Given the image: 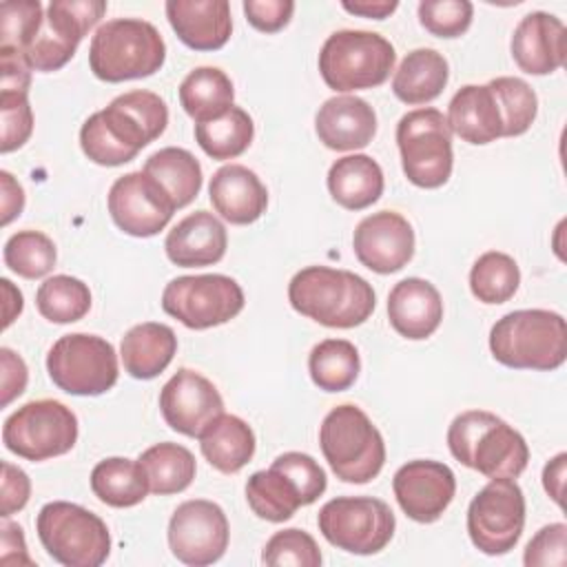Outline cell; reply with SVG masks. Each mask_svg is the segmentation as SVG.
I'll list each match as a JSON object with an SVG mask.
<instances>
[{"label":"cell","instance_id":"15","mask_svg":"<svg viewBox=\"0 0 567 567\" xmlns=\"http://www.w3.org/2000/svg\"><path fill=\"white\" fill-rule=\"evenodd\" d=\"M104 13V0H51L38 35L22 51L31 71L51 73L62 69Z\"/></svg>","mask_w":567,"mask_h":567},{"label":"cell","instance_id":"42","mask_svg":"<svg viewBox=\"0 0 567 567\" xmlns=\"http://www.w3.org/2000/svg\"><path fill=\"white\" fill-rule=\"evenodd\" d=\"M503 115V137H516L529 131L538 113V97L534 89L512 75H501L487 82Z\"/></svg>","mask_w":567,"mask_h":567},{"label":"cell","instance_id":"37","mask_svg":"<svg viewBox=\"0 0 567 567\" xmlns=\"http://www.w3.org/2000/svg\"><path fill=\"white\" fill-rule=\"evenodd\" d=\"M361 370L359 350L348 339H323L308 357V372L312 383L323 392L348 390Z\"/></svg>","mask_w":567,"mask_h":567},{"label":"cell","instance_id":"14","mask_svg":"<svg viewBox=\"0 0 567 567\" xmlns=\"http://www.w3.org/2000/svg\"><path fill=\"white\" fill-rule=\"evenodd\" d=\"M525 509V494L514 478H489L467 507L472 545L487 556L507 554L523 534Z\"/></svg>","mask_w":567,"mask_h":567},{"label":"cell","instance_id":"32","mask_svg":"<svg viewBox=\"0 0 567 567\" xmlns=\"http://www.w3.org/2000/svg\"><path fill=\"white\" fill-rule=\"evenodd\" d=\"M142 173L171 197L175 208L188 206L199 195L204 179L197 157L179 146H166L148 155Z\"/></svg>","mask_w":567,"mask_h":567},{"label":"cell","instance_id":"44","mask_svg":"<svg viewBox=\"0 0 567 567\" xmlns=\"http://www.w3.org/2000/svg\"><path fill=\"white\" fill-rule=\"evenodd\" d=\"M321 551L317 540L297 527L275 532L261 551V563L268 567L295 565V567H319Z\"/></svg>","mask_w":567,"mask_h":567},{"label":"cell","instance_id":"48","mask_svg":"<svg viewBox=\"0 0 567 567\" xmlns=\"http://www.w3.org/2000/svg\"><path fill=\"white\" fill-rule=\"evenodd\" d=\"M567 560V525L549 523L527 543L523 563L527 567H563Z\"/></svg>","mask_w":567,"mask_h":567},{"label":"cell","instance_id":"10","mask_svg":"<svg viewBox=\"0 0 567 567\" xmlns=\"http://www.w3.org/2000/svg\"><path fill=\"white\" fill-rule=\"evenodd\" d=\"M47 372L66 394L97 396L117 383L120 368L111 341L97 334L71 332L51 346Z\"/></svg>","mask_w":567,"mask_h":567},{"label":"cell","instance_id":"21","mask_svg":"<svg viewBox=\"0 0 567 567\" xmlns=\"http://www.w3.org/2000/svg\"><path fill=\"white\" fill-rule=\"evenodd\" d=\"M512 58L529 75H549L565 64L567 29L547 11L527 13L514 29Z\"/></svg>","mask_w":567,"mask_h":567},{"label":"cell","instance_id":"22","mask_svg":"<svg viewBox=\"0 0 567 567\" xmlns=\"http://www.w3.org/2000/svg\"><path fill=\"white\" fill-rule=\"evenodd\" d=\"M315 131L330 151L365 148L377 133V113L363 97L334 95L319 106Z\"/></svg>","mask_w":567,"mask_h":567},{"label":"cell","instance_id":"5","mask_svg":"<svg viewBox=\"0 0 567 567\" xmlns=\"http://www.w3.org/2000/svg\"><path fill=\"white\" fill-rule=\"evenodd\" d=\"M166 44L159 31L140 18H115L97 27L89 44V66L102 82L148 78L162 69Z\"/></svg>","mask_w":567,"mask_h":567},{"label":"cell","instance_id":"40","mask_svg":"<svg viewBox=\"0 0 567 567\" xmlns=\"http://www.w3.org/2000/svg\"><path fill=\"white\" fill-rule=\"evenodd\" d=\"M35 308L51 323H73L91 310V290L78 277L53 275L40 284Z\"/></svg>","mask_w":567,"mask_h":567},{"label":"cell","instance_id":"26","mask_svg":"<svg viewBox=\"0 0 567 567\" xmlns=\"http://www.w3.org/2000/svg\"><path fill=\"white\" fill-rule=\"evenodd\" d=\"M166 18L177 38L195 51L221 49L233 31L226 0H168Z\"/></svg>","mask_w":567,"mask_h":567},{"label":"cell","instance_id":"39","mask_svg":"<svg viewBox=\"0 0 567 567\" xmlns=\"http://www.w3.org/2000/svg\"><path fill=\"white\" fill-rule=\"evenodd\" d=\"M520 284V270L514 257L501 250L483 252L470 270L472 295L487 306L509 301Z\"/></svg>","mask_w":567,"mask_h":567},{"label":"cell","instance_id":"50","mask_svg":"<svg viewBox=\"0 0 567 567\" xmlns=\"http://www.w3.org/2000/svg\"><path fill=\"white\" fill-rule=\"evenodd\" d=\"M31 496V481L27 472L2 461V481H0V516L9 518L20 512Z\"/></svg>","mask_w":567,"mask_h":567},{"label":"cell","instance_id":"3","mask_svg":"<svg viewBox=\"0 0 567 567\" xmlns=\"http://www.w3.org/2000/svg\"><path fill=\"white\" fill-rule=\"evenodd\" d=\"M447 447L458 463L487 478H516L529 461L523 434L487 410L454 416L447 427Z\"/></svg>","mask_w":567,"mask_h":567},{"label":"cell","instance_id":"52","mask_svg":"<svg viewBox=\"0 0 567 567\" xmlns=\"http://www.w3.org/2000/svg\"><path fill=\"white\" fill-rule=\"evenodd\" d=\"M0 66H2V91L29 93L31 66L27 64L20 51L0 49Z\"/></svg>","mask_w":567,"mask_h":567},{"label":"cell","instance_id":"55","mask_svg":"<svg viewBox=\"0 0 567 567\" xmlns=\"http://www.w3.org/2000/svg\"><path fill=\"white\" fill-rule=\"evenodd\" d=\"M565 465H567V454L560 452L556 454L543 470V487L551 496L556 505L563 507V485H565Z\"/></svg>","mask_w":567,"mask_h":567},{"label":"cell","instance_id":"6","mask_svg":"<svg viewBox=\"0 0 567 567\" xmlns=\"http://www.w3.org/2000/svg\"><path fill=\"white\" fill-rule=\"evenodd\" d=\"M319 447L330 470L343 483H370L385 463V443L370 416L343 403L332 408L319 427Z\"/></svg>","mask_w":567,"mask_h":567},{"label":"cell","instance_id":"35","mask_svg":"<svg viewBox=\"0 0 567 567\" xmlns=\"http://www.w3.org/2000/svg\"><path fill=\"white\" fill-rule=\"evenodd\" d=\"M91 489L111 507H133L151 492L140 461H131L126 456L100 461L91 472Z\"/></svg>","mask_w":567,"mask_h":567},{"label":"cell","instance_id":"4","mask_svg":"<svg viewBox=\"0 0 567 567\" xmlns=\"http://www.w3.org/2000/svg\"><path fill=\"white\" fill-rule=\"evenodd\" d=\"M489 352L514 370H556L567 359L565 317L543 308L507 312L489 330Z\"/></svg>","mask_w":567,"mask_h":567},{"label":"cell","instance_id":"2","mask_svg":"<svg viewBox=\"0 0 567 567\" xmlns=\"http://www.w3.org/2000/svg\"><path fill=\"white\" fill-rule=\"evenodd\" d=\"M288 301L299 315L343 330L368 321L377 306L374 290L361 275L330 266L299 270L288 284Z\"/></svg>","mask_w":567,"mask_h":567},{"label":"cell","instance_id":"34","mask_svg":"<svg viewBox=\"0 0 567 567\" xmlns=\"http://www.w3.org/2000/svg\"><path fill=\"white\" fill-rule=\"evenodd\" d=\"M140 465L148 481V489L157 496L184 492L197 472L195 456L179 443H155L140 454Z\"/></svg>","mask_w":567,"mask_h":567},{"label":"cell","instance_id":"49","mask_svg":"<svg viewBox=\"0 0 567 567\" xmlns=\"http://www.w3.org/2000/svg\"><path fill=\"white\" fill-rule=\"evenodd\" d=\"M244 13H246V20L257 31L277 33L290 22L295 13V2L292 0H246Z\"/></svg>","mask_w":567,"mask_h":567},{"label":"cell","instance_id":"30","mask_svg":"<svg viewBox=\"0 0 567 567\" xmlns=\"http://www.w3.org/2000/svg\"><path fill=\"white\" fill-rule=\"evenodd\" d=\"M197 439L204 458L221 474L239 472L252 458L257 445L252 427L226 412L215 416Z\"/></svg>","mask_w":567,"mask_h":567},{"label":"cell","instance_id":"9","mask_svg":"<svg viewBox=\"0 0 567 567\" xmlns=\"http://www.w3.org/2000/svg\"><path fill=\"white\" fill-rule=\"evenodd\" d=\"M401 166L419 188H439L452 175V131L439 109H414L396 124Z\"/></svg>","mask_w":567,"mask_h":567},{"label":"cell","instance_id":"53","mask_svg":"<svg viewBox=\"0 0 567 567\" xmlns=\"http://www.w3.org/2000/svg\"><path fill=\"white\" fill-rule=\"evenodd\" d=\"M0 532H2L0 563L2 565H33V560L29 558V551H27L22 527L11 523L9 518H2Z\"/></svg>","mask_w":567,"mask_h":567},{"label":"cell","instance_id":"25","mask_svg":"<svg viewBox=\"0 0 567 567\" xmlns=\"http://www.w3.org/2000/svg\"><path fill=\"white\" fill-rule=\"evenodd\" d=\"M228 246L226 226L208 210H195L177 221L166 239V257L182 268L213 266L221 261Z\"/></svg>","mask_w":567,"mask_h":567},{"label":"cell","instance_id":"13","mask_svg":"<svg viewBox=\"0 0 567 567\" xmlns=\"http://www.w3.org/2000/svg\"><path fill=\"white\" fill-rule=\"evenodd\" d=\"M162 308L190 330H206L244 310V290L228 275H184L166 284Z\"/></svg>","mask_w":567,"mask_h":567},{"label":"cell","instance_id":"27","mask_svg":"<svg viewBox=\"0 0 567 567\" xmlns=\"http://www.w3.org/2000/svg\"><path fill=\"white\" fill-rule=\"evenodd\" d=\"M447 124L467 144H489L503 137V115L487 84L461 86L447 104Z\"/></svg>","mask_w":567,"mask_h":567},{"label":"cell","instance_id":"36","mask_svg":"<svg viewBox=\"0 0 567 567\" xmlns=\"http://www.w3.org/2000/svg\"><path fill=\"white\" fill-rule=\"evenodd\" d=\"M246 501L252 514L268 523H284L303 507L295 483L275 465L255 472L246 481Z\"/></svg>","mask_w":567,"mask_h":567},{"label":"cell","instance_id":"41","mask_svg":"<svg viewBox=\"0 0 567 567\" xmlns=\"http://www.w3.org/2000/svg\"><path fill=\"white\" fill-rule=\"evenodd\" d=\"M2 257L4 266L18 277L40 279L53 270L58 252L49 235L40 230H18L7 239Z\"/></svg>","mask_w":567,"mask_h":567},{"label":"cell","instance_id":"33","mask_svg":"<svg viewBox=\"0 0 567 567\" xmlns=\"http://www.w3.org/2000/svg\"><path fill=\"white\" fill-rule=\"evenodd\" d=\"M235 100L230 78L217 66H197L179 84V104L195 124L224 115Z\"/></svg>","mask_w":567,"mask_h":567},{"label":"cell","instance_id":"46","mask_svg":"<svg viewBox=\"0 0 567 567\" xmlns=\"http://www.w3.org/2000/svg\"><path fill=\"white\" fill-rule=\"evenodd\" d=\"M0 151L11 153L20 148L33 133V111L29 93L0 91Z\"/></svg>","mask_w":567,"mask_h":567},{"label":"cell","instance_id":"23","mask_svg":"<svg viewBox=\"0 0 567 567\" xmlns=\"http://www.w3.org/2000/svg\"><path fill=\"white\" fill-rule=\"evenodd\" d=\"M208 197L215 213L235 226L257 221L268 208V190L264 182L244 164H226L217 168L208 184Z\"/></svg>","mask_w":567,"mask_h":567},{"label":"cell","instance_id":"7","mask_svg":"<svg viewBox=\"0 0 567 567\" xmlns=\"http://www.w3.org/2000/svg\"><path fill=\"white\" fill-rule=\"evenodd\" d=\"M394 62L390 40L363 29L334 31L319 51V73L339 93L381 86L394 71Z\"/></svg>","mask_w":567,"mask_h":567},{"label":"cell","instance_id":"57","mask_svg":"<svg viewBox=\"0 0 567 567\" xmlns=\"http://www.w3.org/2000/svg\"><path fill=\"white\" fill-rule=\"evenodd\" d=\"M2 292H4V328L11 326V321L22 312V292L13 288L9 279H2Z\"/></svg>","mask_w":567,"mask_h":567},{"label":"cell","instance_id":"19","mask_svg":"<svg viewBox=\"0 0 567 567\" xmlns=\"http://www.w3.org/2000/svg\"><path fill=\"white\" fill-rule=\"evenodd\" d=\"M159 410L171 430L197 439L224 412V399L204 374L179 368L159 392Z\"/></svg>","mask_w":567,"mask_h":567},{"label":"cell","instance_id":"38","mask_svg":"<svg viewBox=\"0 0 567 567\" xmlns=\"http://www.w3.org/2000/svg\"><path fill=\"white\" fill-rule=\"evenodd\" d=\"M255 137L252 117L241 106H230L224 115L195 124V140L202 151L213 159L239 157Z\"/></svg>","mask_w":567,"mask_h":567},{"label":"cell","instance_id":"1","mask_svg":"<svg viewBox=\"0 0 567 567\" xmlns=\"http://www.w3.org/2000/svg\"><path fill=\"white\" fill-rule=\"evenodd\" d=\"M168 124L166 102L146 89L117 95L80 128L82 153L100 166H122L157 140Z\"/></svg>","mask_w":567,"mask_h":567},{"label":"cell","instance_id":"20","mask_svg":"<svg viewBox=\"0 0 567 567\" xmlns=\"http://www.w3.org/2000/svg\"><path fill=\"white\" fill-rule=\"evenodd\" d=\"M352 250L361 266L379 275H392L414 255V230L396 210H379L363 217L352 235Z\"/></svg>","mask_w":567,"mask_h":567},{"label":"cell","instance_id":"29","mask_svg":"<svg viewBox=\"0 0 567 567\" xmlns=\"http://www.w3.org/2000/svg\"><path fill=\"white\" fill-rule=\"evenodd\" d=\"M383 171L370 155L354 153L339 157L328 171L332 199L348 210H363L383 195Z\"/></svg>","mask_w":567,"mask_h":567},{"label":"cell","instance_id":"31","mask_svg":"<svg viewBox=\"0 0 567 567\" xmlns=\"http://www.w3.org/2000/svg\"><path fill=\"white\" fill-rule=\"evenodd\" d=\"M450 78V66L436 49L410 51L392 78V93L410 106L436 100Z\"/></svg>","mask_w":567,"mask_h":567},{"label":"cell","instance_id":"18","mask_svg":"<svg viewBox=\"0 0 567 567\" xmlns=\"http://www.w3.org/2000/svg\"><path fill=\"white\" fill-rule=\"evenodd\" d=\"M392 489L408 518L416 523H434L443 516L456 494V476L441 461L416 458L396 470Z\"/></svg>","mask_w":567,"mask_h":567},{"label":"cell","instance_id":"47","mask_svg":"<svg viewBox=\"0 0 567 567\" xmlns=\"http://www.w3.org/2000/svg\"><path fill=\"white\" fill-rule=\"evenodd\" d=\"M272 465L295 483L303 505L315 503L326 492V485H328L326 472L310 454L284 452L272 461Z\"/></svg>","mask_w":567,"mask_h":567},{"label":"cell","instance_id":"11","mask_svg":"<svg viewBox=\"0 0 567 567\" xmlns=\"http://www.w3.org/2000/svg\"><path fill=\"white\" fill-rule=\"evenodd\" d=\"M323 538L348 554L370 556L385 549L394 536V514L390 505L374 496H337L317 516Z\"/></svg>","mask_w":567,"mask_h":567},{"label":"cell","instance_id":"45","mask_svg":"<svg viewBox=\"0 0 567 567\" xmlns=\"http://www.w3.org/2000/svg\"><path fill=\"white\" fill-rule=\"evenodd\" d=\"M474 16V4L467 0H423L419 2V22L436 38L463 35Z\"/></svg>","mask_w":567,"mask_h":567},{"label":"cell","instance_id":"12","mask_svg":"<svg viewBox=\"0 0 567 567\" xmlns=\"http://www.w3.org/2000/svg\"><path fill=\"white\" fill-rule=\"evenodd\" d=\"M78 416L55 399H38L20 405L2 425V443L27 461H47L73 450Z\"/></svg>","mask_w":567,"mask_h":567},{"label":"cell","instance_id":"54","mask_svg":"<svg viewBox=\"0 0 567 567\" xmlns=\"http://www.w3.org/2000/svg\"><path fill=\"white\" fill-rule=\"evenodd\" d=\"M0 186H2V226H7L16 217H20L24 208V190L9 171H0Z\"/></svg>","mask_w":567,"mask_h":567},{"label":"cell","instance_id":"28","mask_svg":"<svg viewBox=\"0 0 567 567\" xmlns=\"http://www.w3.org/2000/svg\"><path fill=\"white\" fill-rule=\"evenodd\" d=\"M177 352V337L171 326L144 321L133 326L120 343V359L124 370L140 381L162 374Z\"/></svg>","mask_w":567,"mask_h":567},{"label":"cell","instance_id":"56","mask_svg":"<svg viewBox=\"0 0 567 567\" xmlns=\"http://www.w3.org/2000/svg\"><path fill=\"white\" fill-rule=\"evenodd\" d=\"M341 7L348 13H354V16H363V18H372V20H383L390 13L396 11L399 2L396 0H374V2L372 0H359V2L343 0Z\"/></svg>","mask_w":567,"mask_h":567},{"label":"cell","instance_id":"17","mask_svg":"<svg viewBox=\"0 0 567 567\" xmlns=\"http://www.w3.org/2000/svg\"><path fill=\"white\" fill-rule=\"evenodd\" d=\"M106 202L115 226L131 237L157 235L177 210L171 197L142 171L117 177Z\"/></svg>","mask_w":567,"mask_h":567},{"label":"cell","instance_id":"51","mask_svg":"<svg viewBox=\"0 0 567 567\" xmlns=\"http://www.w3.org/2000/svg\"><path fill=\"white\" fill-rule=\"evenodd\" d=\"M0 388H2V408L9 405L16 396H20L29 381L27 363L11 348H0Z\"/></svg>","mask_w":567,"mask_h":567},{"label":"cell","instance_id":"24","mask_svg":"<svg viewBox=\"0 0 567 567\" xmlns=\"http://www.w3.org/2000/svg\"><path fill=\"white\" fill-rule=\"evenodd\" d=\"M388 319L401 337L410 341L427 339L443 319L441 292L427 279H401L388 295Z\"/></svg>","mask_w":567,"mask_h":567},{"label":"cell","instance_id":"8","mask_svg":"<svg viewBox=\"0 0 567 567\" xmlns=\"http://www.w3.org/2000/svg\"><path fill=\"white\" fill-rule=\"evenodd\" d=\"M35 532L47 554L64 567H100L111 554L106 523L69 501L47 503L38 512Z\"/></svg>","mask_w":567,"mask_h":567},{"label":"cell","instance_id":"43","mask_svg":"<svg viewBox=\"0 0 567 567\" xmlns=\"http://www.w3.org/2000/svg\"><path fill=\"white\" fill-rule=\"evenodd\" d=\"M44 22L40 0H7L0 4V49L24 51Z\"/></svg>","mask_w":567,"mask_h":567},{"label":"cell","instance_id":"16","mask_svg":"<svg viewBox=\"0 0 567 567\" xmlns=\"http://www.w3.org/2000/svg\"><path fill=\"white\" fill-rule=\"evenodd\" d=\"M228 536L224 509L206 498L184 501L168 520V547L179 563L190 567L217 563L226 554Z\"/></svg>","mask_w":567,"mask_h":567}]
</instances>
